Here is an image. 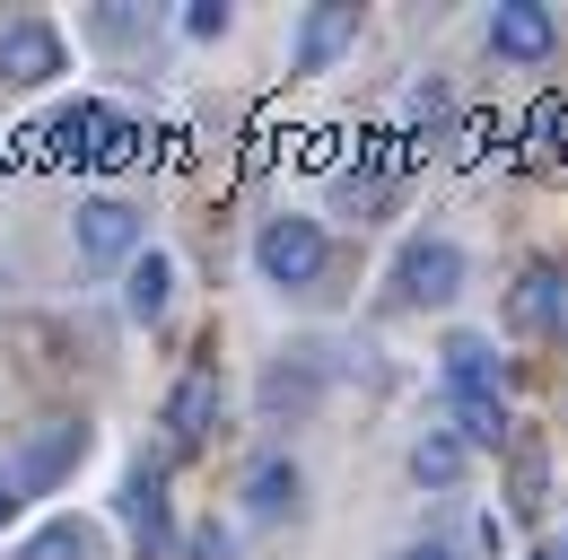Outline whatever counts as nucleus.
Returning <instances> with one entry per match:
<instances>
[{
  "instance_id": "obj_1",
  "label": "nucleus",
  "mask_w": 568,
  "mask_h": 560,
  "mask_svg": "<svg viewBox=\"0 0 568 560\" xmlns=\"http://www.w3.org/2000/svg\"><path fill=\"white\" fill-rule=\"evenodd\" d=\"M254 263L272 289H306V280L324 272V219H306V210H281V219H263V237H254Z\"/></svg>"
},
{
  "instance_id": "obj_2",
  "label": "nucleus",
  "mask_w": 568,
  "mask_h": 560,
  "mask_svg": "<svg viewBox=\"0 0 568 560\" xmlns=\"http://www.w3.org/2000/svg\"><path fill=\"white\" fill-rule=\"evenodd\" d=\"M455 289H464V246L455 237H412L394 254V298L403 307H446Z\"/></svg>"
},
{
  "instance_id": "obj_3",
  "label": "nucleus",
  "mask_w": 568,
  "mask_h": 560,
  "mask_svg": "<svg viewBox=\"0 0 568 560\" xmlns=\"http://www.w3.org/2000/svg\"><path fill=\"white\" fill-rule=\"evenodd\" d=\"M71 237H79V263H141L149 246H141V210L132 202H114V193H97V202H79L71 219Z\"/></svg>"
},
{
  "instance_id": "obj_4",
  "label": "nucleus",
  "mask_w": 568,
  "mask_h": 560,
  "mask_svg": "<svg viewBox=\"0 0 568 560\" xmlns=\"http://www.w3.org/2000/svg\"><path fill=\"white\" fill-rule=\"evenodd\" d=\"M507 316L534 342H568V272L560 263H525V280L507 289Z\"/></svg>"
},
{
  "instance_id": "obj_5",
  "label": "nucleus",
  "mask_w": 568,
  "mask_h": 560,
  "mask_svg": "<svg viewBox=\"0 0 568 560\" xmlns=\"http://www.w3.org/2000/svg\"><path fill=\"white\" fill-rule=\"evenodd\" d=\"M219 403H227L219 368H184V377H175V394H166V438H175V456L211 447V429H219Z\"/></svg>"
},
{
  "instance_id": "obj_6",
  "label": "nucleus",
  "mask_w": 568,
  "mask_h": 560,
  "mask_svg": "<svg viewBox=\"0 0 568 560\" xmlns=\"http://www.w3.org/2000/svg\"><path fill=\"white\" fill-rule=\"evenodd\" d=\"M0 79H9V88L62 79V36H53V18H18V27L0 36Z\"/></svg>"
},
{
  "instance_id": "obj_7",
  "label": "nucleus",
  "mask_w": 568,
  "mask_h": 560,
  "mask_svg": "<svg viewBox=\"0 0 568 560\" xmlns=\"http://www.w3.org/2000/svg\"><path fill=\"white\" fill-rule=\"evenodd\" d=\"M551 44H560V18H551V9H534V0L490 9V53L498 62H542Z\"/></svg>"
},
{
  "instance_id": "obj_8",
  "label": "nucleus",
  "mask_w": 568,
  "mask_h": 560,
  "mask_svg": "<svg viewBox=\"0 0 568 560\" xmlns=\"http://www.w3.org/2000/svg\"><path fill=\"white\" fill-rule=\"evenodd\" d=\"M71 456H88V429H79V420H53V429L18 456V473H9V482H18V490H53L62 473H71Z\"/></svg>"
},
{
  "instance_id": "obj_9",
  "label": "nucleus",
  "mask_w": 568,
  "mask_h": 560,
  "mask_svg": "<svg viewBox=\"0 0 568 560\" xmlns=\"http://www.w3.org/2000/svg\"><path fill=\"white\" fill-rule=\"evenodd\" d=\"M166 298H175V263L149 246L141 263L123 272V316H132V324H158V316H166Z\"/></svg>"
},
{
  "instance_id": "obj_10",
  "label": "nucleus",
  "mask_w": 568,
  "mask_h": 560,
  "mask_svg": "<svg viewBox=\"0 0 568 560\" xmlns=\"http://www.w3.org/2000/svg\"><path fill=\"white\" fill-rule=\"evenodd\" d=\"M446 386H455V394H498L490 333H446Z\"/></svg>"
},
{
  "instance_id": "obj_11",
  "label": "nucleus",
  "mask_w": 568,
  "mask_h": 560,
  "mask_svg": "<svg viewBox=\"0 0 568 560\" xmlns=\"http://www.w3.org/2000/svg\"><path fill=\"white\" fill-rule=\"evenodd\" d=\"M297 464H288V456H263V464H254V473H245V517H263V526H272V517H288V508H297Z\"/></svg>"
},
{
  "instance_id": "obj_12",
  "label": "nucleus",
  "mask_w": 568,
  "mask_h": 560,
  "mask_svg": "<svg viewBox=\"0 0 568 560\" xmlns=\"http://www.w3.org/2000/svg\"><path fill=\"white\" fill-rule=\"evenodd\" d=\"M464 464H473V447H464L455 429H428L420 447H412V482H420V490H455V482H464Z\"/></svg>"
},
{
  "instance_id": "obj_13",
  "label": "nucleus",
  "mask_w": 568,
  "mask_h": 560,
  "mask_svg": "<svg viewBox=\"0 0 568 560\" xmlns=\"http://www.w3.org/2000/svg\"><path fill=\"white\" fill-rule=\"evenodd\" d=\"M351 36H358V9H315V18H306V36H297V70H324Z\"/></svg>"
},
{
  "instance_id": "obj_14",
  "label": "nucleus",
  "mask_w": 568,
  "mask_h": 560,
  "mask_svg": "<svg viewBox=\"0 0 568 560\" xmlns=\"http://www.w3.org/2000/svg\"><path fill=\"white\" fill-rule=\"evenodd\" d=\"M123 517L141 526V552H158V543H166V482H158V473H132V482H123Z\"/></svg>"
},
{
  "instance_id": "obj_15",
  "label": "nucleus",
  "mask_w": 568,
  "mask_h": 560,
  "mask_svg": "<svg viewBox=\"0 0 568 560\" xmlns=\"http://www.w3.org/2000/svg\"><path fill=\"white\" fill-rule=\"evenodd\" d=\"M455 438L464 447H507V403L498 394H455Z\"/></svg>"
},
{
  "instance_id": "obj_16",
  "label": "nucleus",
  "mask_w": 568,
  "mask_h": 560,
  "mask_svg": "<svg viewBox=\"0 0 568 560\" xmlns=\"http://www.w3.org/2000/svg\"><path fill=\"white\" fill-rule=\"evenodd\" d=\"M105 123H114L105 106H71V114L53 123V149H62V158H97V140H105Z\"/></svg>"
},
{
  "instance_id": "obj_17",
  "label": "nucleus",
  "mask_w": 568,
  "mask_h": 560,
  "mask_svg": "<svg viewBox=\"0 0 568 560\" xmlns=\"http://www.w3.org/2000/svg\"><path fill=\"white\" fill-rule=\"evenodd\" d=\"M18 560H88V526H79V517H53Z\"/></svg>"
},
{
  "instance_id": "obj_18",
  "label": "nucleus",
  "mask_w": 568,
  "mask_h": 560,
  "mask_svg": "<svg viewBox=\"0 0 568 560\" xmlns=\"http://www.w3.org/2000/svg\"><path fill=\"white\" fill-rule=\"evenodd\" d=\"M132 149H141V123H132V114H114V123H105V140H97V167H123Z\"/></svg>"
},
{
  "instance_id": "obj_19",
  "label": "nucleus",
  "mask_w": 568,
  "mask_h": 560,
  "mask_svg": "<svg viewBox=\"0 0 568 560\" xmlns=\"http://www.w3.org/2000/svg\"><path fill=\"white\" fill-rule=\"evenodd\" d=\"M534 508H542V456L525 447L516 456V517H534Z\"/></svg>"
},
{
  "instance_id": "obj_20",
  "label": "nucleus",
  "mask_w": 568,
  "mask_h": 560,
  "mask_svg": "<svg viewBox=\"0 0 568 560\" xmlns=\"http://www.w3.org/2000/svg\"><path fill=\"white\" fill-rule=\"evenodd\" d=\"M184 36H227V0H184Z\"/></svg>"
},
{
  "instance_id": "obj_21",
  "label": "nucleus",
  "mask_w": 568,
  "mask_h": 560,
  "mask_svg": "<svg viewBox=\"0 0 568 560\" xmlns=\"http://www.w3.org/2000/svg\"><path fill=\"white\" fill-rule=\"evenodd\" d=\"M437 114H446V79H420L412 88V123H437Z\"/></svg>"
},
{
  "instance_id": "obj_22",
  "label": "nucleus",
  "mask_w": 568,
  "mask_h": 560,
  "mask_svg": "<svg viewBox=\"0 0 568 560\" xmlns=\"http://www.w3.org/2000/svg\"><path fill=\"white\" fill-rule=\"evenodd\" d=\"M132 27H141V18H132V9H123V0H114V9H97V36H105V44H123V36H132Z\"/></svg>"
},
{
  "instance_id": "obj_23",
  "label": "nucleus",
  "mask_w": 568,
  "mask_h": 560,
  "mask_svg": "<svg viewBox=\"0 0 568 560\" xmlns=\"http://www.w3.org/2000/svg\"><path fill=\"white\" fill-rule=\"evenodd\" d=\"M403 560H455V552H446V543H412Z\"/></svg>"
},
{
  "instance_id": "obj_24",
  "label": "nucleus",
  "mask_w": 568,
  "mask_h": 560,
  "mask_svg": "<svg viewBox=\"0 0 568 560\" xmlns=\"http://www.w3.org/2000/svg\"><path fill=\"white\" fill-rule=\"evenodd\" d=\"M9 508H18V482H0V526H9Z\"/></svg>"
},
{
  "instance_id": "obj_25",
  "label": "nucleus",
  "mask_w": 568,
  "mask_h": 560,
  "mask_svg": "<svg viewBox=\"0 0 568 560\" xmlns=\"http://www.w3.org/2000/svg\"><path fill=\"white\" fill-rule=\"evenodd\" d=\"M534 560H560V552H534Z\"/></svg>"
},
{
  "instance_id": "obj_26",
  "label": "nucleus",
  "mask_w": 568,
  "mask_h": 560,
  "mask_svg": "<svg viewBox=\"0 0 568 560\" xmlns=\"http://www.w3.org/2000/svg\"><path fill=\"white\" fill-rule=\"evenodd\" d=\"M560 560H568V543H560Z\"/></svg>"
}]
</instances>
